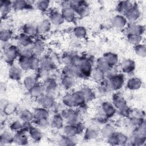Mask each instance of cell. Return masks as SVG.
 Instances as JSON below:
<instances>
[{
	"instance_id": "cell-1",
	"label": "cell",
	"mask_w": 146,
	"mask_h": 146,
	"mask_svg": "<svg viewBox=\"0 0 146 146\" xmlns=\"http://www.w3.org/2000/svg\"><path fill=\"white\" fill-rule=\"evenodd\" d=\"M62 116L68 124L77 125L79 123L80 117L78 112L73 110L71 108L64 110L62 112Z\"/></svg>"
},
{
	"instance_id": "cell-2",
	"label": "cell",
	"mask_w": 146,
	"mask_h": 146,
	"mask_svg": "<svg viewBox=\"0 0 146 146\" xmlns=\"http://www.w3.org/2000/svg\"><path fill=\"white\" fill-rule=\"evenodd\" d=\"M19 50L14 45H10L3 51L4 59L8 63L13 62L19 55Z\"/></svg>"
},
{
	"instance_id": "cell-3",
	"label": "cell",
	"mask_w": 146,
	"mask_h": 146,
	"mask_svg": "<svg viewBox=\"0 0 146 146\" xmlns=\"http://www.w3.org/2000/svg\"><path fill=\"white\" fill-rule=\"evenodd\" d=\"M124 78L121 75H116L108 80L109 88L113 90H118L120 89L124 84Z\"/></svg>"
},
{
	"instance_id": "cell-4",
	"label": "cell",
	"mask_w": 146,
	"mask_h": 146,
	"mask_svg": "<svg viewBox=\"0 0 146 146\" xmlns=\"http://www.w3.org/2000/svg\"><path fill=\"white\" fill-rule=\"evenodd\" d=\"M77 67L79 69L82 75L88 76L91 74L92 71V64L91 62L87 59L82 58Z\"/></svg>"
},
{
	"instance_id": "cell-5",
	"label": "cell",
	"mask_w": 146,
	"mask_h": 146,
	"mask_svg": "<svg viewBox=\"0 0 146 146\" xmlns=\"http://www.w3.org/2000/svg\"><path fill=\"white\" fill-rule=\"evenodd\" d=\"M38 103L43 108L48 109L52 107L54 105V98L47 95H43L37 99Z\"/></svg>"
},
{
	"instance_id": "cell-6",
	"label": "cell",
	"mask_w": 146,
	"mask_h": 146,
	"mask_svg": "<svg viewBox=\"0 0 146 146\" xmlns=\"http://www.w3.org/2000/svg\"><path fill=\"white\" fill-rule=\"evenodd\" d=\"M102 113L106 117H111L113 116L116 112V108L113 104L106 102H104L100 107Z\"/></svg>"
},
{
	"instance_id": "cell-7",
	"label": "cell",
	"mask_w": 146,
	"mask_h": 146,
	"mask_svg": "<svg viewBox=\"0 0 146 146\" xmlns=\"http://www.w3.org/2000/svg\"><path fill=\"white\" fill-rule=\"evenodd\" d=\"M112 102L113 105L115 106L116 109L117 108L119 110H120L127 107L126 101L124 97L119 94H116L113 95Z\"/></svg>"
},
{
	"instance_id": "cell-8",
	"label": "cell",
	"mask_w": 146,
	"mask_h": 146,
	"mask_svg": "<svg viewBox=\"0 0 146 146\" xmlns=\"http://www.w3.org/2000/svg\"><path fill=\"white\" fill-rule=\"evenodd\" d=\"M61 14L64 19L68 22L73 21L75 18V13L70 6L63 7Z\"/></svg>"
},
{
	"instance_id": "cell-9",
	"label": "cell",
	"mask_w": 146,
	"mask_h": 146,
	"mask_svg": "<svg viewBox=\"0 0 146 146\" xmlns=\"http://www.w3.org/2000/svg\"><path fill=\"white\" fill-rule=\"evenodd\" d=\"M75 14H78L80 17L87 16L89 13L90 10L88 6L84 3V2L81 1L80 3L76 7L73 8Z\"/></svg>"
},
{
	"instance_id": "cell-10",
	"label": "cell",
	"mask_w": 146,
	"mask_h": 146,
	"mask_svg": "<svg viewBox=\"0 0 146 146\" xmlns=\"http://www.w3.org/2000/svg\"><path fill=\"white\" fill-rule=\"evenodd\" d=\"M40 68L44 71H50L55 68V64L50 58L43 59L40 62Z\"/></svg>"
},
{
	"instance_id": "cell-11",
	"label": "cell",
	"mask_w": 146,
	"mask_h": 146,
	"mask_svg": "<svg viewBox=\"0 0 146 146\" xmlns=\"http://www.w3.org/2000/svg\"><path fill=\"white\" fill-rule=\"evenodd\" d=\"M63 132L65 136H76L79 132V128L77 125L70 124L64 126L63 128Z\"/></svg>"
},
{
	"instance_id": "cell-12",
	"label": "cell",
	"mask_w": 146,
	"mask_h": 146,
	"mask_svg": "<svg viewBox=\"0 0 146 146\" xmlns=\"http://www.w3.org/2000/svg\"><path fill=\"white\" fill-rule=\"evenodd\" d=\"M33 115L35 120L47 119L49 116V113L47 109L42 107L35 108L33 112Z\"/></svg>"
},
{
	"instance_id": "cell-13",
	"label": "cell",
	"mask_w": 146,
	"mask_h": 146,
	"mask_svg": "<svg viewBox=\"0 0 146 146\" xmlns=\"http://www.w3.org/2000/svg\"><path fill=\"white\" fill-rule=\"evenodd\" d=\"M133 5L129 1H121L119 3L117 6V10L120 14H126L129 10L134 7Z\"/></svg>"
},
{
	"instance_id": "cell-14",
	"label": "cell",
	"mask_w": 146,
	"mask_h": 146,
	"mask_svg": "<svg viewBox=\"0 0 146 146\" xmlns=\"http://www.w3.org/2000/svg\"><path fill=\"white\" fill-rule=\"evenodd\" d=\"M125 18L129 22L133 23L140 17V11L137 8L134 6L125 14Z\"/></svg>"
},
{
	"instance_id": "cell-15",
	"label": "cell",
	"mask_w": 146,
	"mask_h": 146,
	"mask_svg": "<svg viewBox=\"0 0 146 146\" xmlns=\"http://www.w3.org/2000/svg\"><path fill=\"white\" fill-rule=\"evenodd\" d=\"M121 68L124 72L131 73L135 70V63L131 59H126L122 62Z\"/></svg>"
},
{
	"instance_id": "cell-16",
	"label": "cell",
	"mask_w": 146,
	"mask_h": 146,
	"mask_svg": "<svg viewBox=\"0 0 146 146\" xmlns=\"http://www.w3.org/2000/svg\"><path fill=\"white\" fill-rule=\"evenodd\" d=\"M61 83L64 88L66 89H70L74 86L75 80L74 77L68 75H65L62 78Z\"/></svg>"
},
{
	"instance_id": "cell-17",
	"label": "cell",
	"mask_w": 146,
	"mask_h": 146,
	"mask_svg": "<svg viewBox=\"0 0 146 146\" xmlns=\"http://www.w3.org/2000/svg\"><path fill=\"white\" fill-rule=\"evenodd\" d=\"M127 20L122 15H117L114 17L112 19L113 26L117 28H123L127 25Z\"/></svg>"
},
{
	"instance_id": "cell-18",
	"label": "cell",
	"mask_w": 146,
	"mask_h": 146,
	"mask_svg": "<svg viewBox=\"0 0 146 146\" xmlns=\"http://www.w3.org/2000/svg\"><path fill=\"white\" fill-rule=\"evenodd\" d=\"M21 68L16 66H12L9 71V77L13 80H18L22 75Z\"/></svg>"
},
{
	"instance_id": "cell-19",
	"label": "cell",
	"mask_w": 146,
	"mask_h": 146,
	"mask_svg": "<svg viewBox=\"0 0 146 146\" xmlns=\"http://www.w3.org/2000/svg\"><path fill=\"white\" fill-rule=\"evenodd\" d=\"M111 67L115 66L118 62V57L116 54L112 52H107L103 57Z\"/></svg>"
},
{
	"instance_id": "cell-20",
	"label": "cell",
	"mask_w": 146,
	"mask_h": 146,
	"mask_svg": "<svg viewBox=\"0 0 146 146\" xmlns=\"http://www.w3.org/2000/svg\"><path fill=\"white\" fill-rule=\"evenodd\" d=\"M29 92L32 97L38 99L44 95L45 91L43 86L35 85L33 88L29 90Z\"/></svg>"
},
{
	"instance_id": "cell-21",
	"label": "cell",
	"mask_w": 146,
	"mask_h": 146,
	"mask_svg": "<svg viewBox=\"0 0 146 146\" xmlns=\"http://www.w3.org/2000/svg\"><path fill=\"white\" fill-rule=\"evenodd\" d=\"M63 121H64V119L62 117V115L56 114L51 118L50 123L54 128L56 129H59L63 127Z\"/></svg>"
},
{
	"instance_id": "cell-22",
	"label": "cell",
	"mask_w": 146,
	"mask_h": 146,
	"mask_svg": "<svg viewBox=\"0 0 146 146\" xmlns=\"http://www.w3.org/2000/svg\"><path fill=\"white\" fill-rule=\"evenodd\" d=\"M12 142H14V136L9 131H4L0 136L1 145L10 144Z\"/></svg>"
},
{
	"instance_id": "cell-23",
	"label": "cell",
	"mask_w": 146,
	"mask_h": 146,
	"mask_svg": "<svg viewBox=\"0 0 146 146\" xmlns=\"http://www.w3.org/2000/svg\"><path fill=\"white\" fill-rule=\"evenodd\" d=\"M14 142L18 145H25L27 143V138L22 130L17 132L14 136Z\"/></svg>"
},
{
	"instance_id": "cell-24",
	"label": "cell",
	"mask_w": 146,
	"mask_h": 146,
	"mask_svg": "<svg viewBox=\"0 0 146 146\" xmlns=\"http://www.w3.org/2000/svg\"><path fill=\"white\" fill-rule=\"evenodd\" d=\"M127 33L128 34H135L141 35L143 33V28L139 25L134 23L130 24L127 27Z\"/></svg>"
},
{
	"instance_id": "cell-25",
	"label": "cell",
	"mask_w": 146,
	"mask_h": 146,
	"mask_svg": "<svg viewBox=\"0 0 146 146\" xmlns=\"http://www.w3.org/2000/svg\"><path fill=\"white\" fill-rule=\"evenodd\" d=\"M44 43L40 40H36L35 42L33 43L31 46V50L33 54H40L44 50Z\"/></svg>"
},
{
	"instance_id": "cell-26",
	"label": "cell",
	"mask_w": 146,
	"mask_h": 146,
	"mask_svg": "<svg viewBox=\"0 0 146 146\" xmlns=\"http://www.w3.org/2000/svg\"><path fill=\"white\" fill-rule=\"evenodd\" d=\"M18 43L23 47L31 46L33 44V41L31 40V36H29L25 34H22L20 35L18 38Z\"/></svg>"
},
{
	"instance_id": "cell-27",
	"label": "cell",
	"mask_w": 146,
	"mask_h": 146,
	"mask_svg": "<svg viewBox=\"0 0 146 146\" xmlns=\"http://www.w3.org/2000/svg\"><path fill=\"white\" fill-rule=\"evenodd\" d=\"M40 129L36 127H31L29 129V135L30 137L35 141H39L42 137V133Z\"/></svg>"
},
{
	"instance_id": "cell-28",
	"label": "cell",
	"mask_w": 146,
	"mask_h": 146,
	"mask_svg": "<svg viewBox=\"0 0 146 146\" xmlns=\"http://www.w3.org/2000/svg\"><path fill=\"white\" fill-rule=\"evenodd\" d=\"M141 81L137 78H132L129 79L127 83V87L130 90H135L140 88L141 86Z\"/></svg>"
},
{
	"instance_id": "cell-29",
	"label": "cell",
	"mask_w": 146,
	"mask_h": 146,
	"mask_svg": "<svg viewBox=\"0 0 146 146\" xmlns=\"http://www.w3.org/2000/svg\"><path fill=\"white\" fill-rule=\"evenodd\" d=\"M19 117L21 120L25 123H29L34 119L33 113L27 110H22L19 114Z\"/></svg>"
},
{
	"instance_id": "cell-30",
	"label": "cell",
	"mask_w": 146,
	"mask_h": 146,
	"mask_svg": "<svg viewBox=\"0 0 146 146\" xmlns=\"http://www.w3.org/2000/svg\"><path fill=\"white\" fill-rule=\"evenodd\" d=\"M92 78L98 82H102L106 77V72L103 70L98 68L97 67L92 70L91 72Z\"/></svg>"
},
{
	"instance_id": "cell-31",
	"label": "cell",
	"mask_w": 146,
	"mask_h": 146,
	"mask_svg": "<svg viewBox=\"0 0 146 146\" xmlns=\"http://www.w3.org/2000/svg\"><path fill=\"white\" fill-rule=\"evenodd\" d=\"M31 58H25L21 56V58L19 59V64L22 70L26 71L32 70Z\"/></svg>"
},
{
	"instance_id": "cell-32",
	"label": "cell",
	"mask_w": 146,
	"mask_h": 146,
	"mask_svg": "<svg viewBox=\"0 0 146 146\" xmlns=\"http://www.w3.org/2000/svg\"><path fill=\"white\" fill-rule=\"evenodd\" d=\"M64 19L61 13L54 12L50 15V22L55 25H60L62 24Z\"/></svg>"
},
{
	"instance_id": "cell-33",
	"label": "cell",
	"mask_w": 146,
	"mask_h": 146,
	"mask_svg": "<svg viewBox=\"0 0 146 146\" xmlns=\"http://www.w3.org/2000/svg\"><path fill=\"white\" fill-rule=\"evenodd\" d=\"M115 133V128L110 124H106L104 125L101 131V134L103 137L108 138Z\"/></svg>"
},
{
	"instance_id": "cell-34",
	"label": "cell",
	"mask_w": 146,
	"mask_h": 146,
	"mask_svg": "<svg viewBox=\"0 0 146 146\" xmlns=\"http://www.w3.org/2000/svg\"><path fill=\"white\" fill-rule=\"evenodd\" d=\"M72 95L74 97L75 107H78V106L79 107V106L84 104L86 100H85L84 96L83 95V94L80 91H76V92L72 93Z\"/></svg>"
},
{
	"instance_id": "cell-35",
	"label": "cell",
	"mask_w": 146,
	"mask_h": 146,
	"mask_svg": "<svg viewBox=\"0 0 146 146\" xmlns=\"http://www.w3.org/2000/svg\"><path fill=\"white\" fill-rule=\"evenodd\" d=\"M62 100L63 104L68 108L75 107L72 94H67L63 97Z\"/></svg>"
},
{
	"instance_id": "cell-36",
	"label": "cell",
	"mask_w": 146,
	"mask_h": 146,
	"mask_svg": "<svg viewBox=\"0 0 146 146\" xmlns=\"http://www.w3.org/2000/svg\"><path fill=\"white\" fill-rule=\"evenodd\" d=\"M23 85L27 90H30L36 84V79L32 76H27L23 79Z\"/></svg>"
},
{
	"instance_id": "cell-37",
	"label": "cell",
	"mask_w": 146,
	"mask_h": 146,
	"mask_svg": "<svg viewBox=\"0 0 146 146\" xmlns=\"http://www.w3.org/2000/svg\"><path fill=\"white\" fill-rule=\"evenodd\" d=\"M23 31L24 34L29 36H33L38 32V26L32 25H26L23 27Z\"/></svg>"
},
{
	"instance_id": "cell-38",
	"label": "cell",
	"mask_w": 146,
	"mask_h": 146,
	"mask_svg": "<svg viewBox=\"0 0 146 146\" xmlns=\"http://www.w3.org/2000/svg\"><path fill=\"white\" fill-rule=\"evenodd\" d=\"M51 22L48 20H44L43 21L40 25L38 26V32L41 33H47L51 29Z\"/></svg>"
},
{
	"instance_id": "cell-39",
	"label": "cell",
	"mask_w": 146,
	"mask_h": 146,
	"mask_svg": "<svg viewBox=\"0 0 146 146\" xmlns=\"http://www.w3.org/2000/svg\"><path fill=\"white\" fill-rule=\"evenodd\" d=\"M12 7V3L8 1H1V12L2 15L7 14L10 9Z\"/></svg>"
},
{
	"instance_id": "cell-40",
	"label": "cell",
	"mask_w": 146,
	"mask_h": 146,
	"mask_svg": "<svg viewBox=\"0 0 146 146\" xmlns=\"http://www.w3.org/2000/svg\"><path fill=\"white\" fill-rule=\"evenodd\" d=\"M13 36V32L7 29H4L1 31L0 38L1 42H9Z\"/></svg>"
},
{
	"instance_id": "cell-41",
	"label": "cell",
	"mask_w": 146,
	"mask_h": 146,
	"mask_svg": "<svg viewBox=\"0 0 146 146\" xmlns=\"http://www.w3.org/2000/svg\"><path fill=\"white\" fill-rule=\"evenodd\" d=\"M74 36L78 39H83L84 38L87 34L86 29L83 26H78L76 27L73 31Z\"/></svg>"
},
{
	"instance_id": "cell-42",
	"label": "cell",
	"mask_w": 146,
	"mask_h": 146,
	"mask_svg": "<svg viewBox=\"0 0 146 146\" xmlns=\"http://www.w3.org/2000/svg\"><path fill=\"white\" fill-rule=\"evenodd\" d=\"M99 135V132L96 128H90L87 129L84 134V137L86 139H93Z\"/></svg>"
},
{
	"instance_id": "cell-43",
	"label": "cell",
	"mask_w": 146,
	"mask_h": 146,
	"mask_svg": "<svg viewBox=\"0 0 146 146\" xmlns=\"http://www.w3.org/2000/svg\"><path fill=\"white\" fill-rule=\"evenodd\" d=\"M96 65H97L98 68L103 70L105 72H106L107 70H108L111 67L103 58H99L97 60Z\"/></svg>"
},
{
	"instance_id": "cell-44",
	"label": "cell",
	"mask_w": 146,
	"mask_h": 146,
	"mask_svg": "<svg viewBox=\"0 0 146 146\" xmlns=\"http://www.w3.org/2000/svg\"><path fill=\"white\" fill-rule=\"evenodd\" d=\"M28 4L24 1H15L12 3V7L16 10H22L26 9Z\"/></svg>"
},
{
	"instance_id": "cell-45",
	"label": "cell",
	"mask_w": 146,
	"mask_h": 146,
	"mask_svg": "<svg viewBox=\"0 0 146 146\" xmlns=\"http://www.w3.org/2000/svg\"><path fill=\"white\" fill-rule=\"evenodd\" d=\"M142 40L141 35L135 34H128V41L135 46L139 44Z\"/></svg>"
},
{
	"instance_id": "cell-46",
	"label": "cell",
	"mask_w": 146,
	"mask_h": 146,
	"mask_svg": "<svg viewBox=\"0 0 146 146\" xmlns=\"http://www.w3.org/2000/svg\"><path fill=\"white\" fill-rule=\"evenodd\" d=\"M24 124L23 122H21L18 120H15L11 123V124L10 125V128L11 130L14 132H19L21 130H22L24 128Z\"/></svg>"
},
{
	"instance_id": "cell-47",
	"label": "cell",
	"mask_w": 146,
	"mask_h": 146,
	"mask_svg": "<svg viewBox=\"0 0 146 146\" xmlns=\"http://www.w3.org/2000/svg\"><path fill=\"white\" fill-rule=\"evenodd\" d=\"M83 95L86 101L91 100L94 97V94L91 89L89 88H84L82 90H80Z\"/></svg>"
},
{
	"instance_id": "cell-48",
	"label": "cell",
	"mask_w": 146,
	"mask_h": 146,
	"mask_svg": "<svg viewBox=\"0 0 146 146\" xmlns=\"http://www.w3.org/2000/svg\"><path fill=\"white\" fill-rule=\"evenodd\" d=\"M135 51L136 54L141 57H145L146 54L145 46L143 44H137L135 46Z\"/></svg>"
},
{
	"instance_id": "cell-49",
	"label": "cell",
	"mask_w": 146,
	"mask_h": 146,
	"mask_svg": "<svg viewBox=\"0 0 146 146\" xmlns=\"http://www.w3.org/2000/svg\"><path fill=\"white\" fill-rule=\"evenodd\" d=\"M15 110V106L12 103H6L4 105L3 108V111L4 113L7 115H11Z\"/></svg>"
},
{
	"instance_id": "cell-50",
	"label": "cell",
	"mask_w": 146,
	"mask_h": 146,
	"mask_svg": "<svg viewBox=\"0 0 146 146\" xmlns=\"http://www.w3.org/2000/svg\"><path fill=\"white\" fill-rule=\"evenodd\" d=\"M36 120V127L40 129L47 128L50 124V122L48 121L47 119H39Z\"/></svg>"
},
{
	"instance_id": "cell-51",
	"label": "cell",
	"mask_w": 146,
	"mask_h": 146,
	"mask_svg": "<svg viewBox=\"0 0 146 146\" xmlns=\"http://www.w3.org/2000/svg\"><path fill=\"white\" fill-rule=\"evenodd\" d=\"M115 135H116L117 139L118 145L125 144L128 141V139L127 136L125 135H124V133L119 132V133H115Z\"/></svg>"
},
{
	"instance_id": "cell-52",
	"label": "cell",
	"mask_w": 146,
	"mask_h": 146,
	"mask_svg": "<svg viewBox=\"0 0 146 146\" xmlns=\"http://www.w3.org/2000/svg\"><path fill=\"white\" fill-rule=\"evenodd\" d=\"M50 4V1H40L37 2V7L41 11L46 10Z\"/></svg>"
}]
</instances>
